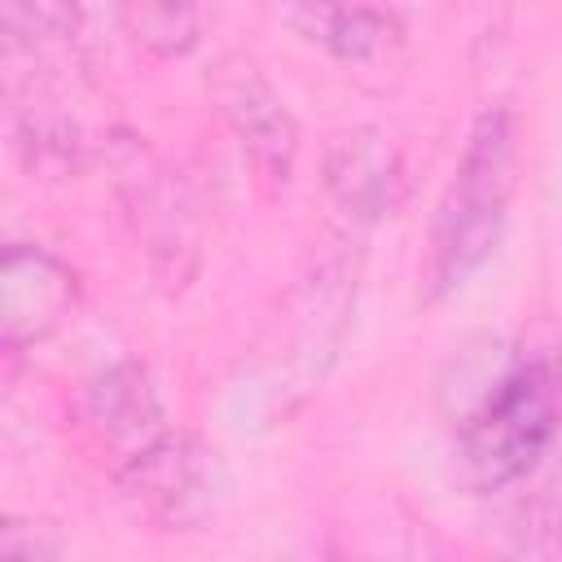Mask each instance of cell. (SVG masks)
<instances>
[{"instance_id":"1","label":"cell","mask_w":562,"mask_h":562,"mask_svg":"<svg viewBox=\"0 0 562 562\" xmlns=\"http://www.w3.org/2000/svg\"><path fill=\"white\" fill-rule=\"evenodd\" d=\"M562 435V347L522 338L457 417V479L487 496L522 483Z\"/></svg>"},{"instance_id":"2","label":"cell","mask_w":562,"mask_h":562,"mask_svg":"<svg viewBox=\"0 0 562 562\" xmlns=\"http://www.w3.org/2000/svg\"><path fill=\"white\" fill-rule=\"evenodd\" d=\"M518 189V123L509 105H487L461 149V162L435 206L426 299L461 290L501 246Z\"/></svg>"},{"instance_id":"3","label":"cell","mask_w":562,"mask_h":562,"mask_svg":"<svg viewBox=\"0 0 562 562\" xmlns=\"http://www.w3.org/2000/svg\"><path fill=\"white\" fill-rule=\"evenodd\" d=\"M351 294H356V285H351L347 268L342 263H325V268H316V277H307L294 290L290 307L281 312V321H277V356H281V364L268 378L272 400L281 395V413L299 395H307L325 378L329 360L338 356V342H342V329H347V312H351Z\"/></svg>"},{"instance_id":"4","label":"cell","mask_w":562,"mask_h":562,"mask_svg":"<svg viewBox=\"0 0 562 562\" xmlns=\"http://www.w3.org/2000/svg\"><path fill=\"white\" fill-rule=\"evenodd\" d=\"M119 483L132 505L162 531H193L220 496V465L198 439L167 430L154 448L119 465Z\"/></svg>"},{"instance_id":"5","label":"cell","mask_w":562,"mask_h":562,"mask_svg":"<svg viewBox=\"0 0 562 562\" xmlns=\"http://www.w3.org/2000/svg\"><path fill=\"white\" fill-rule=\"evenodd\" d=\"M79 307V272L35 241H9L0 263V338L4 351L18 356L66 321Z\"/></svg>"},{"instance_id":"6","label":"cell","mask_w":562,"mask_h":562,"mask_svg":"<svg viewBox=\"0 0 562 562\" xmlns=\"http://www.w3.org/2000/svg\"><path fill=\"white\" fill-rule=\"evenodd\" d=\"M211 92L220 101L224 123L246 149L250 167L268 184H285L299 158V123L281 92L241 57H224L211 75Z\"/></svg>"},{"instance_id":"7","label":"cell","mask_w":562,"mask_h":562,"mask_svg":"<svg viewBox=\"0 0 562 562\" xmlns=\"http://www.w3.org/2000/svg\"><path fill=\"white\" fill-rule=\"evenodd\" d=\"M325 189L351 228H373L404 202L400 149L378 127L342 132L325 154Z\"/></svg>"},{"instance_id":"8","label":"cell","mask_w":562,"mask_h":562,"mask_svg":"<svg viewBox=\"0 0 562 562\" xmlns=\"http://www.w3.org/2000/svg\"><path fill=\"white\" fill-rule=\"evenodd\" d=\"M83 413H88L92 435L119 457V465H127L132 457H140L171 430L162 395L149 369L136 360H114L101 373H92L83 391Z\"/></svg>"},{"instance_id":"9","label":"cell","mask_w":562,"mask_h":562,"mask_svg":"<svg viewBox=\"0 0 562 562\" xmlns=\"http://www.w3.org/2000/svg\"><path fill=\"white\" fill-rule=\"evenodd\" d=\"M290 26L347 66L386 61L404 44V22L391 0H281Z\"/></svg>"},{"instance_id":"10","label":"cell","mask_w":562,"mask_h":562,"mask_svg":"<svg viewBox=\"0 0 562 562\" xmlns=\"http://www.w3.org/2000/svg\"><path fill=\"white\" fill-rule=\"evenodd\" d=\"M4 35L9 57L31 61H61L79 53L83 40V13L79 0H4Z\"/></svg>"},{"instance_id":"11","label":"cell","mask_w":562,"mask_h":562,"mask_svg":"<svg viewBox=\"0 0 562 562\" xmlns=\"http://www.w3.org/2000/svg\"><path fill=\"white\" fill-rule=\"evenodd\" d=\"M119 22L136 48L176 61L202 44V4L198 0H119Z\"/></svg>"},{"instance_id":"12","label":"cell","mask_w":562,"mask_h":562,"mask_svg":"<svg viewBox=\"0 0 562 562\" xmlns=\"http://www.w3.org/2000/svg\"><path fill=\"white\" fill-rule=\"evenodd\" d=\"M0 549L13 553V558H57V553H61V540H57L48 527H35V531L22 536V527L9 518V522L0 527Z\"/></svg>"},{"instance_id":"13","label":"cell","mask_w":562,"mask_h":562,"mask_svg":"<svg viewBox=\"0 0 562 562\" xmlns=\"http://www.w3.org/2000/svg\"><path fill=\"white\" fill-rule=\"evenodd\" d=\"M549 531H553V549L562 553V505H558V514H553V522H549Z\"/></svg>"}]
</instances>
